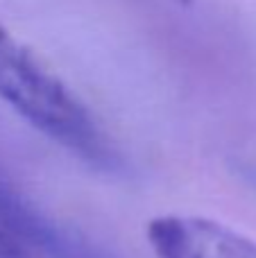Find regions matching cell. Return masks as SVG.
Here are the masks:
<instances>
[{"label": "cell", "mask_w": 256, "mask_h": 258, "mask_svg": "<svg viewBox=\"0 0 256 258\" xmlns=\"http://www.w3.org/2000/svg\"><path fill=\"white\" fill-rule=\"evenodd\" d=\"M157 258H256V240L200 215H159L145 227Z\"/></svg>", "instance_id": "2"}, {"label": "cell", "mask_w": 256, "mask_h": 258, "mask_svg": "<svg viewBox=\"0 0 256 258\" xmlns=\"http://www.w3.org/2000/svg\"><path fill=\"white\" fill-rule=\"evenodd\" d=\"M0 100L89 165L100 170L120 165L118 150L86 104L5 25H0Z\"/></svg>", "instance_id": "1"}]
</instances>
